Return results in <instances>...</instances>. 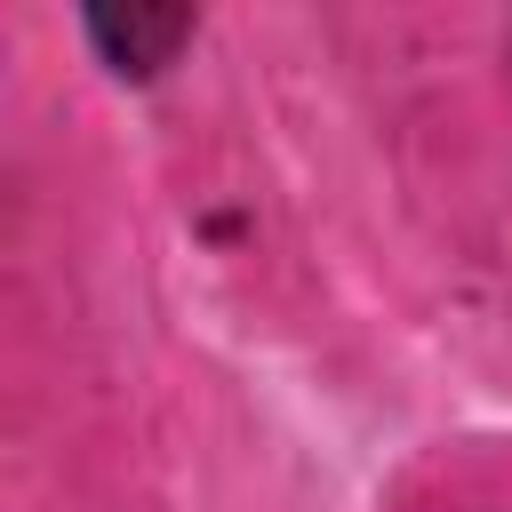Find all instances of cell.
Returning a JSON list of instances; mask_svg holds the SVG:
<instances>
[{
  "label": "cell",
  "mask_w": 512,
  "mask_h": 512,
  "mask_svg": "<svg viewBox=\"0 0 512 512\" xmlns=\"http://www.w3.org/2000/svg\"><path fill=\"white\" fill-rule=\"evenodd\" d=\"M192 32H200L192 8H88L80 16V40L96 48V64L112 80H160Z\"/></svg>",
  "instance_id": "cell-1"
}]
</instances>
